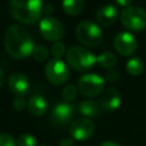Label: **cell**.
Returning <instances> with one entry per match:
<instances>
[{
	"label": "cell",
	"instance_id": "obj_18",
	"mask_svg": "<svg viewBox=\"0 0 146 146\" xmlns=\"http://www.w3.org/2000/svg\"><path fill=\"white\" fill-rule=\"evenodd\" d=\"M125 70L129 75L138 76L144 71V63L139 57H131L125 64Z\"/></svg>",
	"mask_w": 146,
	"mask_h": 146
},
{
	"label": "cell",
	"instance_id": "obj_27",
	"mask_svg": "<svg viewBox=\"0 0 146 146\" xmlns=\"http://www.w3.org/2000/svg\"><path fill=\"white\" fill-rule=\"evenodd\" d=\"M58 146H74V139L72 137H65L59 141Z\"/></svg>",
	"mask_w": 146,
	"mask_h": 146
},
{
	"label": "cell",
	"instance_id": "obj_20",
	"mask_svg": "<svg viewBox=\"0 0 146 146\" xmlns=\"http://www.w3.org/2000/svg\"><path fill=\"white\" fill-rule=\"evenodd\" d=\"M49 56V50L44 46H35L33 51H32V57L36 62H44L48 59Z\"/></svg>",
	"mask_w": 146,
	"mask_h": 146
},
{
	"label": "cell",
	"instance_id": "obj_22",
	"mask_svg": "<svg viewBox=\"0 0 146 146\" xmlns=\"http://www.w3.org/2000/svg\"><path fill=\"white\" fill-rule=\"evenodd\" d=\"M17 146H35L36 139L31 133H23L17 139Z\"/></svg>",
	"mask_w": 146,
	"mask_h": 146
},
{
	"label": "cell",
	"instance_id": "obj_15",
	"mask_svg": "<svg viewBox=\"0 0 146 146\" xmlns=\"http://www.w3.org/2000/svg\"><path fill=\"white\" fill-rule=\"evenodd\" d=\"M27 110L33 116H42L48 111V103L44 97L34 95L27 102Z\"/></svg>",
	"mask_w": 146,
	"mask_h": 146
},
{
	"label": "cell",
	"instance_id": "obj_3",
	"mask_svg": "<svg viewBox=\"0 0 146 146\" xmlns=\"http://www.w3.org/2000/svg\"><path fill=\"white\" fill-rule=\"evenodd\" d=\"M66 62L75 71L84 72L97 63V56L83 47L73 46L66 52Z\"/></svg>",
	"mask_w": 146,
	"mask_h": 146
},
{
	"label": "cell",
	"instance_id": "obj_21",
	"mask_svg": "<svg viewBox=\"0 0 146 146\" xmlns=\"http://www.w3.org/2000/svg\"><path fill=\"white\" fill-rule=\"evenodd\" d=\"M76 94H78V89L73 84H66L62 90V97L67 103L74 100L76 97Z\"/></svg>",
	"mask_w": 146,
	"mask_h": 146
},
{
	"label": "cell",
	"instance_id": "obj_17",
	"mask_svg": "<svg viewBox=\"0 0 146 146\" xmlns=\"http://www.w3.org/2000/svg\"><path fill=\"white\" fill-rule=\"evenodd\" d=\"M63 10L70 16L81 14L84 8V0H63Z\"/></svg>",
	"mask_w": 146,
	"mask_h": 146
},
{
	"label": "cell",
	"instance_id": "obj_10",
	"mask_svg": "<svg viewBox=\"0 0 146 146\" xmlns=\"http://www.w3.org/2000/svg\"><path fill=\"white\" fill-rule=\"evenodd\" d=\"M114 48L122 56H131L137 49L135 35L128 31L119 32L114 39Z\"/></svg>",
	"mask_w": 146,
	"mask_h": 146
},
{
	"label": "cell",
	"instance_id": "obj_4",
	"mask_svg": "<svg viewBox=\"0 0 146 146\" xmlns=\"http://www.w3.org/2000/svg\"><path fill=\"white\" fill-rule=\"evenodd\" d=\"M76 39L87 47H96L103 40L100 27L91 21H82L75 29Z\"/></svg>",
	"mask_w": 146,
	"mask_h": 146
},
{
	"label": "cell",
	"instance_id": "obj_16",
	"mask_svg": "<svg viewBox=\"0 0 146 146\" xmlns=\"http://www.w3.org/2000/svg\"><path fill=\"white\" fill-rule=\"evenodd\" d=\"M78 111L82 116L87 119L96 117V116H99V114L102 113V105L96 100L87 99V100H82L79 104Z\"/></svg>",
	"mask_w": 146,
	"mask_h": 146
},
{
	"label": "cell",
	"instance_id": "obj_13",
	"mask_svg": "<svg viewBox=\"0 0 146 146\" xmlns=\"http://www.w3.org/2000/svg\"><path fill=\"white\" fill-rule=\"evenodd\" d=\"M121 104V96L117 89L114 87H108L103 90L100 94V105L106 111H115L120 107Z\"/></svg>",
	"mask_w": 146,
	"mask_h": 146
},
{
	"label": "cell",
	"instance_id": "obj_7",
	"mask_svg": "<svg viewBox=\"0 0 146 146\" xmlns=\"http://www.w3.org/2000/svg\"><path fill=\"white\" fill-rule=\"evenodd\" d=\"M44 74L49 82L57 86L64 84L70 78L68 67L60 58H52L48 60L44 67Z\"/></svg>",
	"mask_w": 146,
	"mask_h": 146
},
{
	"label": "cell",
	"instance_id": "obj_24",
	"mask_svg": "<svg viewBox=\"0 0 146 146\" xmlns=\"http://www.w3.org/2000/svg\"><path fill=\"white\" fill-rule=\"evenodd\" d=\"M0 146H16V141L10 135L6 132H1L0 133Z\"/></svg>",
	"mask_w": 146,
	"mask_h": 146
},
{
	"label": "cell",
	"instance_id": "obj_9",
	"mask_svg": "<svg viewBox=\"0 0 146 146\" xmlns=\"http://www.w3.org/2000/svg\"><path fill=\"white\" fill-rule=\"evenodd\" d=\"M95 124L90 119L81 117L75 120L70 125V135L74 140L83 141L94 135Z\"/></svg>",
	"mask_w": 146,
	"mask_h": 146
},
{
	"label": "cell",
	"instance_id": "obj_12",
	"mask_svg": "<svg viewBox=\"0 0 146 146\" xmlns=\"http://www.w3.org/2000/svg\"><path fill=\"white\" fill-rule=\"evenodd\" d=\"M29 87H30L29 79L23 73L15 72L8 79V88L10 92L14 94L16 97L17 96L24 97L29 91Z\"/></svg>",
	"mask_w": 146,
	"mask_h": 146
},
{
	"label": "cell",
	"instance_id": "obj_25",
	"mask_svg": "<svg viewBox=\"0 0 146 146\" xmlns=\"http://www.w3.org/2000/svg\"><path fill=\"white\" fill-rule=\"evenodd\" d=\"M13 107L16 110V111H23L25 107H27V103L25 100L24 97L22 96H17L14 98L13 100Z\"/></svg>",
	"mask_w": 146,
	"mask_h": 146
},
{
	"label": "cell",
	"instance_id": "obj_1",
	"mask_svg": "<svg viewBox=\"0 0 146 146\" xmlns=\"http://www.w3.org/2000/svg\"><path fill=\"white\" fill-rule=\"evenodd\" d=\"M3 46L8 55L15 59L29 57L32 55V51L35 47L27 30L19 24L10 25L6 30Z\"/></svg>",
	"mask_w": 146,
	"mask_h": 146
},
{
	"label": "cell",
	"instance_id": "obj_19",
	"mask_svg": "<svg viewBox=\"0 0 146 146\" xmlns=\"http://www.w3.org/2000/svg\"><path fill=\"white\" fill-rule=\"evenodd\" d=\"M97 63L103 68L110 70V68H113L116 65L117 58H116V56L113 52L106 51V52H103L99 56H97Z\"/></svg>",
	"mask_w": 146,
	"mask_h": 146
},
{
	"label": "cell",
	"instance_id": "obj_2",
	"mask_svg": "<svg viewBox=\"0 0 146 146\" xmlns=\"http://www.w3.org/2000/svg\"><path fill=\"white\" fill-rule=\"evenodd\" d=\"M9 9L17 22L31 25L40 19L43 13V3L42 0H10Z\"/></svg>",
	"mask_w": 146,
	"mask_h": 146
},
{
	"label": "cell",
	"instance_id": "obj_23",
	"mask_svg": "<svg viewBox=\"0 0 146 146\" xmlns=\"http://www.w3.org/2000/svg\"><path fill=\"white\" fill-rule=\"evenodd\" d=\"M50 52H51V55L54 56V58H62V57L65 55V52H66L65 44H64L62 41H56V42H54L52 46H51Z\"/></svg>",
	"mask_w": 146,
	"mask_h": 146
},
{
	"label": "cell",
	"instance_id": "obj_11",
	"mask_svg": "<svg viewBox=\"0 0 146 146\" xmlns=\"http://www.w3.org/2000/svg\"><path fill=\"white\" fill-rule=\"evenodd\" d=\"M74 115V107L72 104L64 102V103H57L51 108L50 119L54 123L63 125L71 121V119Z\"/></svg>",
	"mask_w": 146,
	"mask_h": 146
},
{
	"label": "cell",
	"instance_id": "obj_5",
	"mask_svg": "<svg viewBox=\"0 0 146 146\" xmlns=\"http://www.w3.org/2000/svg\"><path fill=\"white\" fill-rule=\"evenodd\" d=\"M122 25L129 31H141L146 29V10L137 6H128L120 14Z\"/></svg>",
	"mask_w": 146,
	"mask_h": 146
},
{
	"label": "cell",
	"instance_id": "obj_8",
	"mask_svg": "<svg viewBox=\"0 0 146 146\" xmlns=\"http://www.w3.org/2000/svg\"><path fill=\"white\" fill-rule=\"evenodd\" d=\"M39 30L40 34L48 41H59L64 34H65V29L63 24L55 17L47 16L43 17L40 23H39Z\"/></svg>",
	"mask_w": 146,
	"mask_h": 146
},
{
	"label": "cell",
	"instance_id": "obj_28",
	"mask_svg": "<svg viewBox=\"0 0 146 146\" xmlns=\"http://www.w3.org/2000/svg\"><path fill=\"white\" fill-rule=\"evenodd\" d=\"M98 146H121V145L117 144V143H115V141H113V140H104Z\"/></svg>",
	"mask_w": 146,
	"mask_h": 146
},
{
	"label": "cell",
	"instance_id": "obj_14",
	"mask_svg": "<svg viewBox=\"0 0 146 146\" xmlns=\"http://www.w3.org/2000/svg\"><path fill=\"white\" fill-rule=\"evenodd\" d=\"M117 17V9L112 3H106L100 7L96 14V19L100 25L110 26L112 25Z\"/></svg>",
	"mask_w": 146,
	"mask_h": 146
},
{
	"label": "cell",
	"instance_id": "obj_29",
	"mask_svg": "<svg viewBox=\"0 0 146 146\" xmlns=\"http://www.w3.org/2000/svg\"><path fill=\"white\" fill-rule=\"evenodd\" d=\"M119 6H122V7H128V6H130V3L132 2V0H114Z\"/></svg>",
	"mask_w": 146,
	"mask_h": 146
},
{
	"label": "cell",
	"instance_id": "obj_26",
	"mask_svg": "<svg viewBox=\"0 0 146 146\" xmlns=\"http://www.w3.org/2000/svg\"><path fill=\"white\" fill-rule=\"evenodd\" d=\"M119 78H120V74H119V72L115 68H110V70H106L105 71V74H104V80L105 81L114 82Z\"/></svg>",
	"mask_w": 146,
	"mask_h": 146
},
{
	"label": "cell",
	"instance_id": "obj_6",
	"mask_svg": "<svg viewBox=\"0 0 146 146\" xmlns=\"http://www.w3.org/2000/svg\"><path fill=\"white\" fill-rule=\"evenodd\" d=\"M105 89V80L103 76L94 73L82 75L78 81V90L86 97H96Z\"/></svg>",
	"mask_w": 146,
	"mask_h": 146
},
{
	"label": "cell",
	"instance_id": "obj_30",
	"mask_svg": "<svg viewBox=\"0 0 146 146\" xmlns=\"http://www.w3.org/2000/svg\"><path fill=\"white\" fill-rule=\"evenodd\" d=\"M3 81H5V75H3L2 70L0 68V88H1V87H2V84H3Z\"/></svg>",
	"mask_w": 146,
	"mask_h": 146
}]
</instances>
